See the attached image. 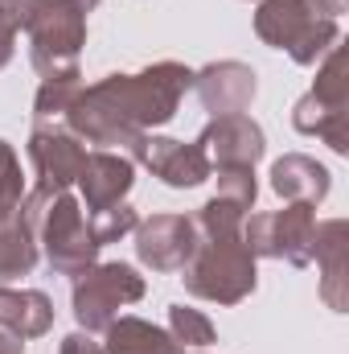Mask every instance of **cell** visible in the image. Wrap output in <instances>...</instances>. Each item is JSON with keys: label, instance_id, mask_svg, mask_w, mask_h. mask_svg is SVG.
Returning <instances> with one entry per match:
<instances>
[{"label": "cell", "instance_id": "cell-7", "mask_svg": "<svg viewBox=\"0 0 349 354\" xmlns=\"http://www.w3.org/2000/svg\"><path fill=\"white\" fill-rule=\"evenodd\" d=\"M87 174V198L90 206H107V202H115L123 189H128V181H132V169L123 165V161H111V157H94L90 165H83Z\"/></svg>", "mask_w": 349, "mask_h": 354}, {"label": "cell", "instance_id": "cell-4", "mask_svg": "<svg viewBox=\"0 0 349 354\" xmlns=\"http://www.w3.org/2000/svg\"><path fill=\"white\" fill-rule=\"evenodd\" d=\"M94 243L90 235H79V214L74 202H58V214L50 223V260L58 268H74L79 260H90Z\"/></svg>", "mask_w": 349, "mask_h": 354}, {"label": "cell", "instance_id": "cell-2", "mask_svg": "<svg viewBox=\"0 0 349 354\" xmlns=\"http://www.w3.org/2000/svg\"><path fill=\"white\" fill-rule=\"evenodd\" d=\"M251 284H255L251 256L239 252V248H230L226 239H218V248L189 276V288L193 292H206V297H218V301H239Z\"/></svg>", "mask_w": 349, "mask_h": 354}, {"label": "cell", "instance_id": "cell-9", "mask_svg": "<svg viewBox=\"0 0 349 354\" xmlns=\"http://www.w3.org/2000/svg\"><path fill=\"white\" fill-rule=\"evenodd\" d=\"M275 189L279 194H300L304 189V198H321L329 189V174L321 165L304 161V157H288V161L275 165Z\"/></svg>", "mask_w": 349, "mask_h": 354}, {"label": "cell", "instance_id": "cell-14", "mask_svg": "<svg viewBox=\"0 0 349 354\" xmlns=\"http://www.w3.org/2000/svg\"><path fill=\"white\" fill-rule=\"evenodd\" d=\"M62 354H99V351H94L90 342H83V338H70V342H66V351H62Z\"/></svg>", "mask_w": 349, "mask_h": 354}, {"label": "cell", "instance_id": "cell-12", "mask_svg": "<svg viewBox=\"0 0 349 354\" xmlns=\"http://www.w3.org/2000/svg\"><path fill=\"white\" fill-rule=\"evenodd\" d=\"M29 264H33V252H29L25 235H21V231H17V235H8V239L0 243V280H4V276L25 272Z\"/></svg>", "mask_w": 349, "mask_h": 354}, {"label": "cell", "instance_id": "cell-1", "mask_svg": "<svg viewBox=\"0 0 349 354\" xmlns=\"http://www.w3.org/2000/svg\"><path fill=\"white\" fill-rule=\"evenodd\" d=\"M259 33L275 46H288L300 62H312L333 37V21H317L304 0H267L259 12Z\"/></svg>", "mask_w": 349, "mask_h": 354}, {"label": "cell", "instance_id": "cell-6", "mask_svg": "<svg viewBox=\"0 0 349 354\" xmlns=\"http://www.w3.org/2000/svg\"><path fill=\"white\" fill-rule=\"evenodd\" d=\"M148 165L165 177V181H173V185H193V181L206 177L201 149H181L173 140H157L152 153H148Z\"/></svg>", "mask_w": 349, "mask_h": 354}, {"label": "cell", "instance_id": "cell-5", "mask_svg": "<svg viewBox=\"0 0 349 354\" xmlns=\"http://www.w3.org/2000/svg\"><path fill=\"white\" fill-rule=\"evenodd\" d=\"M173 227H177V218H157V223L144 227V235H140V256H144L148 264H157V268L185 264V256L193 252V243H189V227H185L177 239H169Z\"/></svg>", "mask_w": 349, "mask_h": 354}, {"label": "cell", "instance_id": "cell-13", "mask_svg": "<svg viewBox=\"0 0 349 354\" xmlns=\"http://www.w3.org/2000/svg\"><path fill=\"white\" fill-rule=\"evenodd\" d=\"M173 326H177V334H181L185 342H197V346L210 342V322L197 317V313H189V309H173Z\"/></svg>", "mask_w": 349, "mask_h": 354}, {"label": "cell", "instance_id": "cell-11", "mask_svg": "<svg viewBox=\"0 0 349 354\" xmlns=\"http://www.w3.org/2000/svg\"><path fill=\"white\" fill-rule=\"evenodd\" d=\"M218 132H222V136H230V145H222V161L251 165V161L263 153L259 128H255V124H247V120H226V124H218Z\"/></svg>", "mask_w": 349, "mask_h": 354}, {"label": "cell", "instance_id": "cell-10", "mask_svg": "<svg viewBox=\"0 0 349 354\" xmlns=\"http://www.w3.org/2000/svg\"><path fill=\"white\" fill-rule=\"evenodd\" d=\"M111 354H177L165 334L140 326V322H123L111 330Z\"/></svg>", "mask_w": 349, "mask_h": 354}, {"label": "cell", "instance_id": "cell-8", "mask_svg": "<svg viewBox=\"0 0 349 354\" xmlns=\"http://www.w3.org/2000/svg\"><path fill=\"white\" fill-rule=\"evenodd\" d=\"M33 157H37V165H41V174H46V185H50V181L62 185L66 177L83 165V153H79L66 136H37V140H33Z\"/></svg>", "mask_w": 349, "mask_h": 354}, {"label": "cell", "instance_id": "cell-3", "mask_svg": "<svg viewBox=\"0 0 349 354\" xmlns=\"http://www.w3.org/2000/svg\"><path fill=\"white\" fill-rule=\"evenodd\" d=\"M140 297V280H136V272L132 268H103V272H94L87 276L83 284H79V292H74V313H79V322L83 326H103L107 322V313L119 305V301H136Z\"/></svg>", "mask_w": 349, "mask_h": 354}]
</instances>
